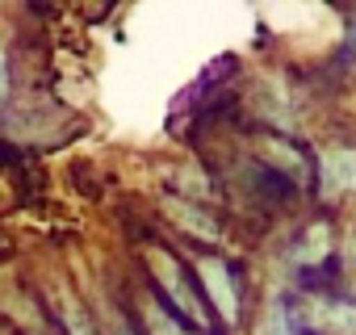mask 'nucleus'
<instances>
[{"label":"nucleus","mask_w":356,"mask_h":335,"mask_svg":"<svg viewBox=\"0 0 356 335\" xmlns=\"http://www.w3.org/2000/svg\"><path fill=\"white\" fill-rule=\"evenodd\" d=\"M163 214H168V222L181 231V235H189V239H206V243H218V218L202 206V202H193V197H181V193H172V197H163Z\"/></svg>","instance_id":"6"},{"label":"nucleus","mask_w":356,"mask_h":335,"mask_svg":"<svg viewBox=\"0 0 356 335\" xmlns=\"http://www.w3.org/2000/svg\"><path fill=\"white\" fill-rule=\"evenodd\" d=\"M97 331L101 335H143L138 331V318L122 302H113V297H105V306L97 310Z\"/></svg>","instance_id":"8"},{"label":"nucleus","mask_w":356,"mask_h":335,"mask_svg":"<svg viewBox=\"0 0 356 335\" xmlns=\"http://www.w3.org/2000/svg\"><path fill=\"white\" fill-rule=\"evenodd\" d=\"M9 97V67H5V55H0V101Z\"/></svg>","instance_id":"12"},{"label":"nucleus","mask_w":356,"mask_h":335,"mask_svg":"<svg viewBox=\"0 0 356 335\" xmlns=\"http://www.w3.org/2000/svg\"><path fill=\"white\" fill-rule=\"evenodd\" d=\"M51 310L59 318V335H101L97 331V314L84 306V297L76 293L72 281H59L51 293Z\"/></svg>","instance_id":"7"},{"label":"nucleus","mask_w":356,"mask_h":335,"mask_svg":"<svg viewBox=\"0 0 356 335\" xmlns=\"http://www.w3.org/2000/svg\"><path fill=\"white\" fill-rule=\"evenodd\" d=\"M193 281H197V293L214 318V327L222 331H235L243 322V302H248V289H243V272L239 264H231L222 252H197L193 256Z\"/></svg>","instance_id":"2"},{"label":"nucleus","mask_w":356,"mask_h":335,"mask_svg":"<svg viewBox=\"0 0 356 335\" xmlns=\"http://www.w3.org/2000/svg\"><path fill=\"white\" fill-rule=\"evenodd\" d=\"M285 310L302 335H356V297L306 293L298 302H285Z\"/></svg>","instance_id":"3"},{"label":"nucleus","mask_w":356,"mask_h":335,"mask_svg":"<svg viewBox=\"0 0 356 335\" xmlns=\"http://www.w3.org/2000/svg\"><path fill=\"white\" fill-rule=\"evenodd\" d=\"M256 163L277 172V177H285L289 185H302L310 177V163H306L302 147L289 134H260L256 138Z\"/></svg>","instance_id":"4"},{"label":"nucleus","mask_w":356,"mask_h":335,"mask_svg":"<svg viewBox=\"0 0 356 335\" xmlns=\"http://www.w3.org/2000/svg\"><path fill=\"white\" fill-rule=\"evenodd\" d=\"M314 177H318V197L335 202L343 193L356 189V147H331L318 155L314 163Z\"/></svg>","instance_id":"5"},{"label":"nucleus","mask_w":356,"mask_h":335,"mask_svg":"<svg viewBox=\"0 0 356 335\" xmlns=\"http://www.w3.org/2000/svg\"><path fill=\"white\" fill-rule=\"evenodd\" d=\"M264 335H302V331L289 322L285 302H277V306H273V318H264Z\"/></svg>","instance_id":"10"},{"label":"nucleus","mask_w":356,"mask_h":335,"mask_svg":"<svg viewBox=\"0 0 356 335\" xmlns=\"http://www.w3.org/2000/svg\"><path fill=\"white\" fill-rule=\"evenodd\" d=\"M181 335H202V331H193V327H185V331H181Z\"/></svg>","instance_id":"13"},{"label":"nucleus","mask_w":356,"mask_h":335,"mask_svg":"<svg viewBox=\"0 0 356 335\" xmlns=\"http://www.w3.org/2000/svg\"><path fill=\"white\" fill-rule=\"evenodd\" d=\"M343 277H348V285H352V293H356V239L343 243Z\"/></svg>","instance_id":"11"},{"label":"nucleus","mask_w":356,"mask_h":335,"mask_svg":"<svg viewBox=\"0 0 356 335\" xmlns=\"http://www.w3.org/2000/svg\"><path fill=\"white\" fill-rule=\"evenodd\" d=\"M138 260H143V281L159 293V302H163L172 314H181V318H185L193 331H202V335H218V327H214V318H210V310H206V302H202V293H197L193 268L176 256L168 243H159V239L143 243V247H138Z\"/></svg>","instance_id":"1"},{"label":"nucleus","mask_w":356,"mask_h":335,"mask_svg":"<svg viewBox=\"0 0 356 335\" xmlns=\"http://www.w3.org/2000/svg\"><path fill=\"white\" fill-rule=\"evenodd\" d=\"M327 252H331V231L318 222V227H310V231H306V247H298V260L310 268V264L327 260Z\"/></svg>","instance_id":"9"}]
</instances>
